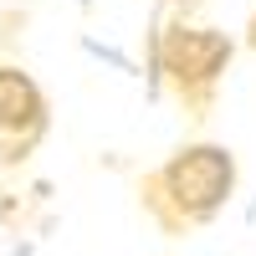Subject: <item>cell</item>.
<instances>
[{
	"mask_svg": "<svg viewBox=\"0 0 256 256\" xmlns=\"http://www.w3.org/2000/svg\"><path fill=\"white\" fill-rule=\"evenodd\" d=\"M236 190V159L220 144H190L154 174H144V205L164 230H195L216 220V210Z\"/></svg>",
	"mask_w": 256,
	"mask_h": 256,
	"instance_id": "cell-1",
	"label": "cell"
},
{
	"mask_svg": "<svg viewBox=\"0 0 256 256\" xmlns=\"http://www.w3.org/2000/svg\"><path fill=\"white\" fill-rule=\"evenodd\" d=\"M236 56V41L216 26H190L184 16L164 20L154 31V72L169 82V92L184 102L190 118H205L216 108L220 77Z\"/></svg>",
	"mask_w": 256,
	"mask_h": 256,
	"instance_id": "cell-2",
	"label": "cell"
},
{
	"mask_svg": "<svg viewBox=\"0 0 256 256\" xmlns=\"http://www.w3.org/2000/svg\"><path fill=\"white\" fill-rule=\"evenodd\" d=\"M46 134V92L31 72L0 67V164L26 159Z\"/></svg>",
	"mask_w": 256,
	"mask_h": 256,
	"instance_id": "cell-3",
	"label": "cell"
},
{
	"mask_svg": "<svg viewBox=\"0 0 256 256\" xmlns=\"http://www.w3.org/2000/svg\"><path fill=\"white\" fill-rule=\"evenodd\" d=\"M164 6H169V10H174V16H190V10H195V6H200V0H164Z\"/></svg>",
	"mask_w": 256,
	"mask_h": 256,
	"instance_id": "cell-4",
	"label": "cell"
},
{
	"mask_svg": "<svg viewBox=\"0 0 256 256\" xmlns=\"http://www.w3.org/2000/svg\"><path fill=\"white\" fill-rule=\"evenodd\" d=\"M246 46L256 52V10H251V20H246Z\"/></svg>",
	"mask_w": 256,
	"mask_h": 256,
	"instance_id": "cell-5",
	"label": "cell"
}]
</instances>
